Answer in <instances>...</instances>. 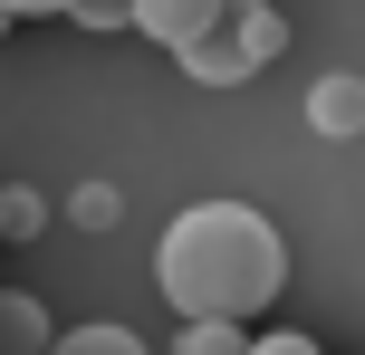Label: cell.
Masks as SVG:
<instances>
[{"label":"cell","mask_w":365,"mask_h":355,"mask_svg":"<svg viewBox=\"0 0 365 355\" xmlns=\"http://www.w3.org/2000/svg\"><path fill=\"white\" fill-rule=\"evenodd\" d=\"M154 288L182 317H259L289 288V240L250 202H192L154 240Z\"/></svg>","instance_id":"1"},{"label":"cell","mask_w":365,"mask_h":355,"mask_svg":"<svg viewBox=\"0 0 365 355\" xmlns=\"http://www.w3.org/2000/svg\"><path fill=\"white\" fill-rule=\"evenodd\" d=\"M269 48H279V19L259 10V0H231V10H221L212 29H202L192 48H182V68H192L202 87H231V77H250Z\"/></svg>","instance_id":"2"},{"label":"cell","mask_w":365,"mask_h":355,"mask_svg":"<svg viewBox=\"0 0 365 355\" xmlns=\"http://www.w3.org/2000/svg\"><path fill=\"white\" fill-rule=\"evenodd\" d=\"M221 10H231V0H135V29H145V38H164V48L182 58V48H192V38L212 29Z\"/></svg>","instance_id":"3"},{"label":"cell","mask_w":365,"mask_h":355,"mask_svg":"<svg viewBox=\"0 0 365 355\" xmlns=\"http://www.w3.org/2000/svg\"><path fill=\"white\" fill-rule=\"evenodd\" d=\"M308 125L317 134H365V77H317L308 87Z\"/></svg>","instance_id":"4"},{"label":"cell","mask_w":365,"mask_h":355,"mask_svg":"<svg viewBox=\"0 0 365 355\" xmlns=\"http://www.w3.org/2000/svg\"><path fill=\"white\" fill-rule=\"evenodd\" d=\"M48 307L29 298V288H0V355H48Z\"/></svg>","instance_id":"5"},{"label":"cell","mask_w":365,"mask_h":355,"mask_svg":"<svg viewBox=\"0 0 365 355\" xmlns=\"http://www.w3.org/2000/svg\"><path fill=\"white\" fill-rule=\"evenodd\" d=\"M48 355H145L135 327H68V337H48Z\"/></svg>","instance_id":"6"},{"label":"cell","mask_w":365,"mask_h":355,"mask_svg":"<svg viewBox=\"0 0 365 355\" xmlns=\"http://www.w3.org/2000/svg\"><path fill=\"white\" fill-rule=\"evenodd\" d=\"M182 355H250V327L240 317H192L182 327Z\"/></svg>","instance_id":"7"},{"label":"cell","mask_w":365,"mask_h":355,"mask_svg":"<svg viewBox=\"0 0 365 355\" xmlns=\"http://www.w3.org/2000/svg\"><path fill=\"white\" fill-rule=\"evenodd\" d=\"M77 29H135V0H77Z\"/></svg>","instance_id":"8"},{"label":"cell","mask_w":365,"mask_h":355,"mask_svg":"<svg viewBox=\"0 0 365 355\" xmlns=\"http://www.w3.org/2000/svg\"><path fill=\"white\" fill-rule=\"evenodd\" d=\"M250 355H317V346L298 337V327H269V337H250Z\"/></svg>","instance_id":"9"},{"label":"cell","mask_w":365,"mask_h":355,"mask_svg":"<svg viewBox=\"0 0 365 355\" xmlns=\"http://www.w3.org/2000/svg\"><path fill=\"white\" fill-rule=\"evenodd\" d=\"M0 231H38V202H29V192H0Z\"/></svg>","instance_id":"10"},{"label":"cell","mask_w":365,"mask_h":355,"mask_svg":"<svg viewBox=\"0 0 365 355\" xmlns=\"http://www.w3.org/2000/svg\"><path fill=\"white\" fill-rule=\"evenodd\" d=\"M0 10H10V19H68L77 0H0Z\"/></svg>","instance_id":"11"},{"label":"cell","mask_w":365,"mask_h":355,"mask_svg":"<svg viewBox=\"0 0 365 355\" xmlns=\"http://www.w3.org/2000/svg\"><path fill=\"white\" fill-rule=\"evenodd\" d=\"M0 29H10V10H0Z\"/></svg>","instance_id":"12"}]
</instances>
